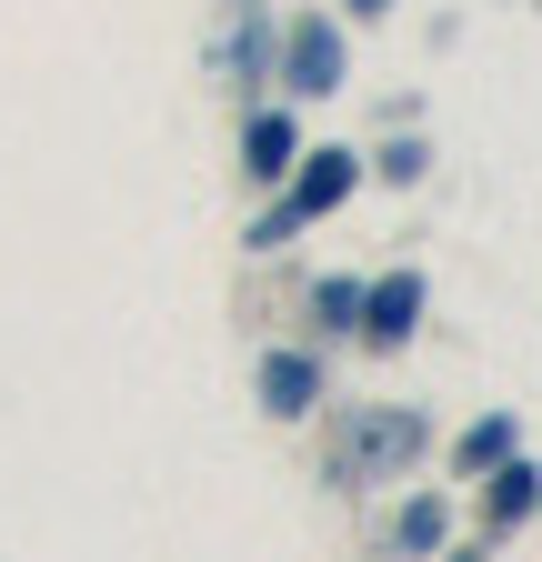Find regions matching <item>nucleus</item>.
Listing matches in <instances>:
<instances>
[{
  "label": "nucleus",
  "mask_w": 542,
  "mask_h": 562,
  "mask_svg": "<svg viewBox=\"0 0 542 562\" xmlns=\"http://www.w3.org/2000/svg\"><path fill=\"white\" fill-rule=\"evenodd\" d=\"M282 151H292V131H282V121H261V131H251V161H261V171H282Z\"/></svg>",
  "instance_id": "obj_3"
},
{
  "label": "nucleus",
  "mask_w": 542,
  "mask_h": 562,
  "mask_svg": "<svg viewBox=\"0 0 542 562\" xmlns=\"http://www.w3.org/2000/svg\"><path fill=\"white\" fill-rule=\"evenodd\" d=\"M372 312H382L372 331H402V312H413V281H382V302H372Z\"/></svg>",
  "instance_id": "obj_4"
},
{
  "label": "nucleus",
  "mask_w": 542,
  "mask_h": 562,
  "mask_svg": "<svg viewBox=\"0 0 542 562\" xmlns=\"http://www.w3.org/2000/svg\"><path fill=\"white\" fill-rule=\"evenodd\" d=\"M302 392H312V372H302V362H271V402L302 412Z\"/></svg>",
  "instance_id": "obj_2"
},
{
  "label": "nucleus",
  "mask_w": 542,
  "mask_h": 562,
  "mask_svg": "<svg viewBox=\"0 0 542 562\" xmlns=\"http://www.w3.org/2000/svg\"><path fill=\"white\" fill-rule=\"evenodd\" d=\"M402 452H413V422H382V432L352 452V472H382V462H402Z\"/></svg>",
  "instance_id": "obj_1"
}]
</instances>
